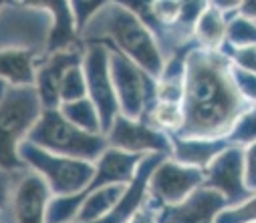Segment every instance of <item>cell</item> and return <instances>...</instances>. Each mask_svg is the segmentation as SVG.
Returning <instances> with one entry per match:
<instances>
[{
	"label": "cell",
	"mask_w": 256,
	"mask_h": 223,
	"mask_svg": "<svg viewBox=\"0 0 256 223\" xmlns=\"http://www.w3.org/2000/svg\"><path fill=\"white\" fill-rule=\"evenodd\" d=\"M242 93L226 56L204 48L186 56L184 125L176 137L212 141L228 135L242 117Z\"/></svg>",
	"instance_id": "6da1fadb"
},
{
	"label": "cell",
	"mask_w": 256,
	"mask_h": 223,
	"mask_svg": "<svg viewBox=\"0 0 256 223\" xmlns=\"http://www.w3.org/2000/svg\"><path fill=\"white\" fill-rule=\"evenodd\" d=\"M89 26L97 32V36H109L105 42L113 46L117 52L127 56L134 64L146 70L154 81H160L166 68L164 52L156 42L150 28L136 16L125 4H103L101 10L91 18Z\"/></svg>",
	"instance_id": "7a4b0ae2"
},
{
	"label": "cell",
	"mask_w": 256,
	"mask_h": 223,
	"mask_svg": "<svg viewBox=\"0 0 256 223\" xmlns=\"http://www.w3.org/2000/svg\"><path fill=\"white\" fill-rule=\"evenodd\" d=\"M42 105L34 87H8L0 99V171L18 173L26 165L20 161L18 147L42 115Z\"/></svg>",
	"instance_id": "3957f363"
},
{
	"label": "cell",
	"mask_w": 256,
	"mask_h": 223,
	"mask_svg": "<svg viewBox=\"0 0 256 223\" xmlns=\"http://www.w3.org/2000/svg\"><path fill=\"white\" fill-rule=\"evenodd\" d=\"M26 141L52 155L87 163H97L99 157L109 149L105 135H91L81 131L62 117L58 109H44Z\"/></svg>",
	"instance_id": "277c9868"
},
{
	"label": "cell",
	"mask_w": 256,
	"mask_h": 223,
	"mask_svg": "<svg viewBox=\"0 0 256 223\" xmlns=\"http://www.w3.org/2000/svg\"><path fill=\"white\" fill-rule=\"evenodd\" d=\"M20 161L26 169L44 179L52 195H75L87 191L95 177V163L52 155L44 149L24 141L18 147Z\"/></svg>",
	"instance_id": "5b68a950"
},
{
	"label": "cell",
	"mask_w": 256,
	"mask_h": 223,
	"mask_svg": "<svg viewBox=\"0 0 256 223\" xmlns=\"http://www.w3.org/2000/svg\"><path fill=\"white\" fill-rule=\"evenodd\" d=\"M109 70L119 105V115L132 121H146V117L158 103L156 81L115 48L113 52L109 50Z\"/></svg>",
	"instance_id": "8992f818"
},
{
	"label": "cell",
	"mask_w": 256,
	"mask_h": 223,
	"mask_svg": "<svg viewBox=\"0 0 256 223\" xmlns=\"http://www.w3.org/2000/svg\"><path fill=\"white\" fill-rule=\"evenodd\" d=\"M204 187V171L178 163L176 159L166 157L152 173L148 183L146 205L162 213L166 207L180 205L194 191Z\"/></svg>",
	"instance_id": "52a82bcc"
},
{
	"label": "cell",
	"mask_w": 256,
	"mask_h": 223,
	"mask_svg": "<svg viewBox=\"0 0 256 223\" xmlns=\"http://www.w3.org/2000/svg\"><path fill=\"white\" fill-rule=\"evenodd\" d=\"M83 72L87 81V97L99 113L103 135H107L115 117L119 115V105L109 70V48L101 42H91L83 54Z\"/></svg>",
	"instance_id": "ba28073f"
},
{
	"label": "cell",
	"mask_w": 256,
	"mask_h": 223,
	"mask_svg": "<svg viewBox=\"0 0 256 223\" xmlns=\"http://www.w3.org/2000/svg\"><path fill=\"white\" fill-rule=\"evenodd\" d=\"M52 193L44 179L30 169L14 175L8 205L0 211V223H46V207Z\"/></svg>",
	"instance_id": "9c48e42d"
},
{
	"label": "cell",
	"mask_w": 256,
	"mask_h": 223,
	"mask_svg": "<svg viewBox=\"0 0 256 223\" xmlns=\"http://www.w3.org/2000/svg\"><path fill=\"white\" fill-rule=\"evenodd\" d=\"M111 149L132 155H164L172 157L174 147L172 137L154 129L148 121H132L123 115H117L111 129L105 135Z\"/></svg>",
	"instance_id": "30bf717a"
},
{
	"label": "cell",
	"mask_w": 256,
	"mask_h": 223,
	"mask_svg": "<svg viewBox=\"0 0 256 223\" xmlns=\"http://www.w3.org/2000/svg\"><path fill=\"white\" fill-rule=\"evenodd\" d=\"M204 187L220 193L226 207L238 205L250 197L244 185V153L238 147H226L224 151L204 169Z\"/></svg>",
	"instance_id": "8fae6325"
},
{
	"label": "cell",
	"mask_w": 256,
	"mask_h": 223,
	"mask_svg": "<svg viewBox=\"0 0 256 223\" xmlns=\"http://www.w3.org/2000/svg\"><path fill=\"white\" fill-rule=\"evenodd\" d=\"M83 64V52L79 48H67L60 52L46 54L36 60L34 89L38 93L42 109H58V91L69 68Z\"/></svg>",
	"instance_id": "7c38bea8"
},
{
	"label": "cell",
	"mask_w": 256,
	"mask_h": 223,
	"mask_svg": "<svg viewBox=\"0 0 256 223\" xmlns=\"http://www.w3.org/2000/svg\"><path fill=\"white\" fill-rule=\"evenodd\" d=\"M222 209H226L224 197L212 189L200 187L180 205L166 207L158 219L160 223H214Z\"/></svg>",
	"instance_id": "4fadbf2b"
},
{
	"label": "cell",
	"mask_w": 256,
	"mask_h": 223,
	"mask_svg": "<svg viewBox=\"0 0 256 223\" xmlns=\"http://www.w3.org/2000/svg\"><path fill=\"white\" fill-rule=\"evenodd\" d=\"M144 157L146 155H132L109 147L95 163V177L87 191H95L107 185H130Z\"/></svg>",
	"instance_id": "5bb4252c"
},
{
	"label": "cell",
	"mask_w": 256,
	"mask_h": 223,
	"mask_svg": "<svg viewBox=\"0 0 256 223\" xmlns=\"http://www.w3.org/2000/svg\"><path fill=\"white\" fill-rule=\"evenodd\" d=\"M50 14V28L46 36L44 56L52 52H60L73 48V40L77 36V22L73 14V6L69 2H38Z\"/></svg>",
	"instance_id": "9a60e30c"
},
{
	"label": "cell",
	"mask_w": 256,
	"mask_h": 223,
	"mask_svg": "<svg viewBox=\"0 0 256 223\" xmlns=\"http://www.w3.org/2000/svg\"><path fill=\"white\" fill-rule=\"evenodd\" d=\"M38 58L32 50H0V81L8 87H34Z\"/></svg>",
	"instance_id": "2e32d148"
},
{
	"label": "cell",
	"mask_w": 256,
	"mask_h": 223,
	"mask_svg": "<svg viewBox=\"0 0 256 223\" xmlns=\"http://www.w3.org/2000/svg\"><path fill=\"white\" fill-rule=\"evenodd\" d=\"M125 187L127 185H107L95 191H87L75 223H91L107 215L113 209V205L119 201V197L123 195Z\"/></svg>",
	"instance_id": "e0dca14e"
},
{
	"label": "cell",
	"mask_w": 256,
	"mask_h": 223,
	"mask_svg": "<svg viewBox=\"0 0 256 223\" xmlns=\"http://www.w3.org/2000/svg\"><path fill=\"white\" fill-rule=\"evenodd\" d=\"M196 38L202 44L204 50H214L218 48L224 40H226V20H224V12H220L214 4H208L206 10L202 12V16L198 18L196 26H194Z\"/></svg>",
	"instance_id": "ac0fdd59"
},
{
	"label": "cell",
	"mask_w": 256,
	"mask_h": 223,
	"mask_svg": "<svg viewBox=\"0 0 256 223\" xmlns=\"http://www.w3.org/2000/svg\"><path fill=\"white\" fill-rule=\"evenodd\" d=\"M58 111H60V115L65 117L69 123H73L81 131L91 133V135H103L99 113H97V109H95V105L91 103L89 97H85L81 101H73V103L60 105Z\"/></svg>",
	"instance_id": "d6986e66"
},
{
	"label": "cell",
	"mask_w": 256,
	"mask_h": 223,
	"mask_svg": "<svg viewBox=\"0 0 256 223\" xmlns=\"http://www.w3.org/2000/svg\"><path fill=\"white\" fill-rule=\"evenodd\" d=\"M146 121L166 133V135H178L182 131V125H184V111H182V105L180 103H156V107L150 111V115L146 117Z\"/></svg>",
	"instance_id": "ffe728a7"
},
{
	"label": "cell",
	"mask_w": 256,
	"mask_h": 223,
	"mask_svg": "<svg viewBox=\"0 0 256 223\" xmlns=\"http://www.w3.org/2000/svg\"><path fill=\"white\" fill-rule=\"evenodd\" d=\"M87 97V81H85V72H83V64H77L73 68L67 70L65 79L60 83V91H58V101L60 105L65 103H73V101H81ZM58 105V107H60Z\"/></svg>",
	"instance_id": "44dd1931"
},
{
	"label": "cell",
	"mask_w": 256,
	"mask_h": 223,
	"mask_svg": "<svg viewBox=\"0 0 256 223\" xmlns=\"http://www.w3.org/2000/svg\"><path fill=\"white\" fill-rule=\"evenodd\" d=\"M214 223H256V195L244 199L238 205L222 209Z\"/></svg>",
	"instance_id": "7402d4cb"
},
{
	"label": "cell",
	"mask_w": 256,
	"mask_h": 223,
	"mask_svg": "<svg viewBox=\"0 0 256 223\" xmlns=\"http://www.w3.org/2000/svg\"><path fill=\"white\" fill-rule=\"evenodd\" d=\"M226 38L238 48L256 46V24L250 22L248 18H236L226 28Z\"/></svg>",
	"instance_id": "603a6c76"
},
{
	"label": "cell",
	"mask_w": 256,
	"mask_h": 223,
	"mask_svg": "<svg viewBox=\"0 0 256 223\" xmlns=\"http://www.w3.org/2000/svg\"><path fill=\"white\" fill-rule=\"evenodd\" d=\"M228 139L236 143H254L256 141V111L246 113L244 117L238 119V123L232 127Z\"/></svg>",
	"instance_id": "cb8c5ba5"
},
{
	"label": "cell",
	"mask_w": 256,
	"mask_h": 223,
	"mask_svg": "<svg viewBox=\"0 0 256 223\" xmlns=\"http://www.w3.org/2000/svg\"><path fill=\"white\" fill-rule=\"evenodd\" d=\"M105 2H73V14H75V22H77V32H81L89 22L91 18L101 10Z\"/></svg>",
	"instance_id": "d4e9b609"
},
{
	"label": "cell",
	"mask_w": 256,
	"mask_h": 223,
	"mask_svg": "<svg viewBox=\"0 0 256 223\" xmlns=\"http://www.w3.org/2000/svg\"><path fill=\"white\" fill-rule=\"evenodd\" d=\"M244 185L250 193L256 191V141L250 143L244 153Z\"/></svg>",
	"instance_id": "484cf974"
},
{
	"label": "cell",
	"mask_w": 256,
	"mask_h": 223,
	"mask_svg": "<svg viewBox=\"0 0 256 223\" xmlns=\"http://www.w3.org/2000/svg\"><path fill=\"white\" fill-rule=\"evenodd\" d=\"M234 58L238 62V66L250 70L252 74H256V46H246V48H238L234 52Z\"/></svg>",
	"instance_id": "4316f807"
},
{
	"label": "cell",
	"mask_w": 256,
	"mask_h": 223,
	"mask_svg": "<svg viewBox=\"0 0 256 223\" xmlns=\"http://www.w3.org/2000/svg\"><path fill=\"white\" fill-rule=\"evenodd\" d=\"M14 175L16 173L0 171V211L8 205V199H10V193H12V185H14Z\"/></svg>",
	"instance_id": "83f0119b"
},
{
	"label": "cell",
	"mask_w": 256,
	"mask_h": 223,
	"mask_svg": "<svg viewBox=\"0 0 256 223\" xmlns=\"http://www.w3.org/2000/svg\"><path fill=\"white\" fill-rule=\"evenodd\" d=\"M160 213L158 211H154L152 207H148L146 203H144V207L130 219V223H160Z\"/></svg>",
	"instance_id": "f1b7e54d"
},
{
	"label": "cell",
	"mask_w": 256,
	"mask_h": 223,
	"mask_svg": "<svg viewBox=\"0 0 256 223\" xmlns=\"http://www.w3.org/2000/svg\"><path fill=\"white\" fill-rule=\"evenodd\" d=\"M240 8L244 10V14H246L248 18H256V2H246V4H242Z\"/></svg>",
	"instance_id": "f546056e"
},
{
	"label": "cell",
	"mask_w": 256,
	"mask_h": 223,
	"mask_svg": "<svg viewBox=\"0 0 256 223\" xmlns=\"http://www.w3.org/2000/svg\"><path fill=\"white\" fill-rule=\"evenodd\" d=\"M2 4H4V2H0V8H2Z\"/></svg>",
	"instance_id": "4dcf8cb0"
}]
</instances>
